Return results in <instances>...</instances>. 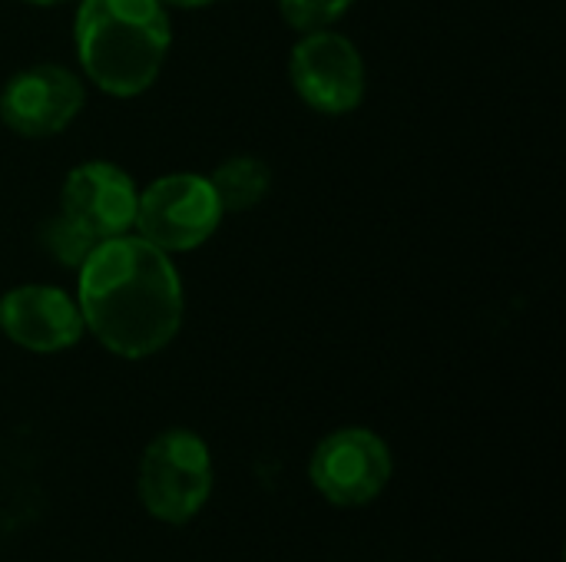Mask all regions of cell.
<instances>
[{
  "label": "cell",
  "mask_w": 566,
  "mask_h": 562,
  "mask_svg": "<svg viewBox=\"0 0 566 562\" xmlns=\"http://www.w3.org/2000/svg\"><path fill=\"white\" fill-rule=\"evenodd\" d=\"M80 315L113 354H156L182 321V285L169 255L146 238L103 242L80 265Z\"/></svg>",
  "instance_id": "6da1fadb"
},
{
  "label": "cell",
  "mask_w": 566,
  "mask_h": 562,
  "mask_svg": "<svg viewBox=\"0 0 566 562\" xmlns=\"http://www.w3.org/2000/svg\"><path fill=\"white\" fill-rule=\"evenodd\" d=\"M169 17L159 0H83L76 13V53L86 76L113 93L136 96L163 70Z\"/></svg>",
  "instance_id": "7a4b0ae2"
},
{
  "label": "cell",
  "mask_w": 566,
  "mask_h": 562,
  "mask_svg": "<svg viewBox=\"0 0 566 562\" xmlns=\"http://www.w3.org/2000/svg\"><path fill=\"white\" fill-rule=\"evenodd\" d=\"M212 490V460L189 431L159 434L139 460V500L163 523L192 520Z\"/></svg>",
  "instance_id": "3957f363"
},
{
  "label": "cell",
  "mask_w": 566,
  "mask_h": 562,
  "mask_svg": "<svg viewBox=\"0 0 566 562\" xmlns=\"http://www.w3.org/2000/svg\"><path fill=\"white\" fill-rule=\"evenodd\" d=\"M222 219L219 199L202 176H166L136 195L139 238L159 252H186L202 245Z\"/></svg>",
  "instance_id": "277c9868"
},
{
  "label": "cell",
  "mask_w": 566,
  "mask_h": 562,
  "mask_svg": "<svg viewBox=\"0 0 566 562\" xmlns=\"http://www.w3.org/2000/svg\"><path fill=\"white\" fill-rule=\"evenodd\" d=\"M391 480V454L385 441L361 427L328 434L312 454V484L338 507L371 503Z\"/></svg>",
  "instance_id": "5b68a950"
},
{
  "label": "cell",
  "mask_w": 566,
  "mask_h": 562,
  "mask_svg": "<svg viewBox=\"0 0 566 562\" xmlns=\"http://www.w3.org/2000/svg\"><path fill=\"white\" fill-rule=\"evenodd\" d=\"M292 83L312 109L348 113L361 103L365 66L352 40L328 30H312L292 50Z\"/></svg>",
  "instance_id": "8992f818"
},
{
  "label": "cell",
  "mask_w": 566,
  "mask_h": 562,
  "mask_svg": "<svg viewBox=\"0 0 566 562\" xmlns=\"http://www.w3.org/2000/svg\"><path fill=\"white\" fill-rule=\"evenodd\" d=\"M80 106H83V83L70 70L53 63L17 73L0 93V119L13 132L30 139L60 132L63 126H70Z\"/></svg>",
  "instance_id": "52a82bcc"
},
{
  "label": "cell",
  "mask_w": 566,
  "mask_h": 562,
  "mask_svg": "<svg viewBox=\"0 0 566 562\" xmlns=\"http://www.w3.org/2000/svg\"><path fill=\"white\" fill-rule=\"evenodd\" d=\"M60 215H66L96 245H103L133 225L136 185L123 169L109 162H83L63 182Z\"/></svg>",
  "instance_id": "ba28073f"
},
{
  "label": "cell",
  "mask_w": 566,
  "mask_h": 562,
  "mask_svg": "<svg viewBox=\"0 0 566 562\" xmlns=\"http://www.w3.org/2000/svg\"><path fill=\"white\" fill-rule=\"evenodd\" d=\"M0 328L27 351H63L73 348L83 335L80 308L60 291L46 285H23L3 295L0 301Z\"/></svg>",
  "instance_id": "9c48e42d"
},
{
  "label": "cell",
  "mask_w": 566,
  "mask_h": 562,
  "mask_svg": "<svg viewBox=\"0 0 566 562\" xmlns=\"http://www.w3.org/2000/svg\"><path fill=\"white\" fill-rule=\"evenodd\" d=\"M269 182H272V172L255 156H232L209 176L219 209L226 212H245L255 202H262V195L269 192Z\"/></svg>",
  "instance_id": "30bf717a"
},
{
  "label": "cell",
  "mask_w": 566,
  "mask_h": 562,
  "mask_svg": "<svg viewBox=\"0 0 566 562\" xmlns=\"http://www.w3.org/2000/svg\"><path fill=\"white\" fill-rule=\"evenodd\" d=\"M40 245L46 248V255H53L56 262H63V265H73V268H80L90 255H93V248H99L83 229H76L66 215H50L43 225H40Z\"/></svg>",
  "instance_id": "8fae6325"
},
{
  "label": "cell",
  "mask_w": 566,
  "mask_h": 562,
  "mask_svg": "<svg viewBox=\"0 0 566 562\" xmlns=\"http://www.w3.org/2000/svg\"><path fill=\"white\" fill-rule=\"evenodd\" d=\"M355 0H279L282 17L298 30H325L335 23Z\"/></svg>",
  "instance_id": "7c38bea8"
},
{
  "label": "cell",
  "mask_w": 566,
  "mask_h": 562,
  "mask_svg": "<svg viewBox=\"0 0 566 562\" xmlns=\"http://www.w3.org/2000/svg\"><path fill=\"white\" fill-rule=\"evenodd\" d=\"M159 3H172V7H206L212 0H159Z\"/></svg>",
  "instance_id": "4fadbf2b"
},
{
  "label": "cell",
  "mask_w": 566,
  "mask_h": 562,
  "mask_svg": "<svg viewBox=\"0 0 566 562\" xmlns=\"http://www.w3.org/2000/svg\"><path fill=\"white\" fill-rule=\"evenodd\" d=\"M30 3H60V0H30Z\"/></svg>",
  "instance_id": "5bb4252c"
}]
</instances>
